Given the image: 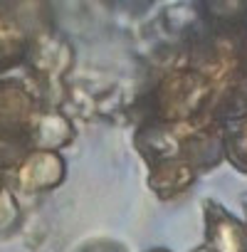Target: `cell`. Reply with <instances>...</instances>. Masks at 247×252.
<instances>
[{"label":"cell","mask_w":247,"mask_h":252,"mask_svg":"<svg viewBox=\"0 0 247 252\" xmlns=\"http://www.w3.org/2000/svg\"><path fill=\"white\" fill-rule=\"evenodd\" d=\"M193 252H210V250H208V247H205V245H200V247H195V250H193Z\"/></svg>","instance_id":"obj_9"},{"label":"cell","mask_w":247,"mask_h":252,"mask_svg":"<svg viewBox=\"0 0 247 252\" xmlns=\"http://www.w3.org/2000/svg\"><path fill=\"white\" fill-rule=\"evenodd\" d=\"M242 208H245V225H247V195H242Z\"/></svg>","instance_id":"obj_8"},{"label":"cell","mask_w":247,"mask_h":252,"mask_svg":"<svg viewBox=\"0 0 247 252\" xmlns=\"http://www.w3.org/2000/svg\"><path fill=\"white\" fill-rule=\"evenodd\" d=\"M183 134H185V124L171 126V124H154L146 121L139 126L134 134L136 151L144 156L149 168L183 158Z\"/></svg>","instance_id":"obj_2"},{"label":"cell","mask_w":247,"mask_h":252,"mask_svg":"<svg viewBox=\"0 0 247 252\" xmlns=\"http://www.w3.org/2000/svg\"><path fill=\"white\" fill-rule=\"evenodd\" d=\"M198 176L200 173L185 158H176V161L154 166L149 171V188L161 200H173V198L183 195L185 190H190L193 183L198 181Z\"/></svg>","instance_id":"obj_5"},{"label":"cell","mask_w":247,"mask_h":252,"mask_svg":"<svg viewBox=\"0 0 247 252\" xmlns=\"http://www.w3.org/2000/svg\"><path fill=\"white\" fill-rule=\"evenodd\" d=\"M205 247L210 252H247V225L213 198L203 200Z\"/></svg>","instance_id":"obj_1"},{"label":"cell","mask_w":247,"mask_h":252,"mask_svg":"<svg viewBox=\"0 0 247 252\" xmlns=\"http://www.w3.org/2000/svg\"><path fill=\"white\" fill-rule=\"evenodd\" d=\"M20 220V208L15 195L8 188H0V232H8L18 225Z\"/></svg>","instance_id":"obj_6"},{"label":"cell","mask_w":247,"mask_h":252,"mask_svg":"<svg viewBox=\"0 0 247 252\" xmlns=\"http://www.w3.org/2000/svg\"><path fill=\"white\" fill-rule=\"evenodd\" d=\"M67 176V163L60 151L32 149L18 163V186L25 193H45L57 188Z\"/></svg>","instance_id":"obj_3"},{"label":"cell","mask_w":247,"mask_h":252,"mask_svg":"<svg viewBox=\"0 0 247 252\" xmlns=\"http://www.w3.org/2000/svg\"><path fill=\"white\" fill-rule=\"evenodd\" d=\"M74 124L72 119L60 111V109H45L40 114H35L32 124H30V134L28 139L32 141L35 149L40 151H60L62 146L74 141Z\"/></svg>","instance_id":"obj_4"},{"label":"cell","mask_w":247,"mask_h":252,"mask_svg":"<svg viewBox=\"0 0 247 252\" xmlns=\"http://www.w3.org/2000/svg\"><path fill=\"white\" fill-rule=\"evenodd\" d=\"M149 252H171V250H166V247H154V250H149Z\"/></svg>","instance_id":"obj_10"},{"label":"cell","mask_w":247,"mask_h":252,"mask_svg":"<svg viewBox=\"0 0 247 252\" xmlns=\"http://www.w3.org/2000/svg\"><path fill=\"white\" fill-rule=\"evenodd\" d=\"M79 252H126V250L111 240H94V242H87Z\"/></svg>","instance_id":"obj_7"}]
</instances>
